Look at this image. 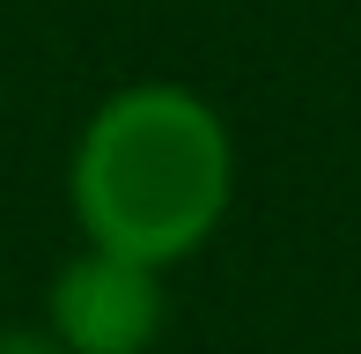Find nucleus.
<instances>
[{"label":"nucleus","instance_id":"1","mask_svg":"<svg viewBox=\"0 0 361 354\" xmlns=\"http://www.w3.org/2000/svg\"><path fill=\"white\" fill-rule=\"evenodd\" d=\"M236 185V148L207 96L177 82H133L74 140L67 200L89 244L147 266H177L214 236Z\"/></svg>","mask_w":361,"mask_h":354},{"label":"nucleus","instance_id":"2","mask_svg":"<svg viewBox=\"0 0 361 354\" xmlns=\"http://www.w3.org/2000/svg\"><path fill=\"white\" fill-rule=\"evenodd\" d=\"M44 325L67 354H147L162 332V266L126 251H74L44 295Z\"/></svg>","mask_w":361,"mask_h":354},{"label":"nucleus","instance_id":"3","mask_svg":"<svg viewBox=\"0 0 361 354\" xmlns=\"http://www.w3.org/2000/svg\"><path fill=\"white\" fill-rule=\"evenodd\" d=\"M0 354H67L52 325H8L0 332Z\"/></svg>","mask_w":361,"mask_h":354}]
</instances>
